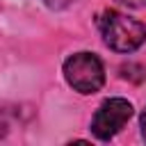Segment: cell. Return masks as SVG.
Returning a JSON list of instances; mask_svg holds the SVG:
<instances>
[{
  "mask_svg": "<svg viewBox=\"0 0 146 146\" xmlns=\"http://www.w3.org/2000/svg\"><path fill=\"white\" fill-rule=\"evenodd\" d=\"M98 30L105 46L116 52H132L146 41V25L114 9H105L98 14Z\"/></svg>",
  "mask_w": 146,
  "mask_h": 146,
  "instance_id": "obj_1",
  "label": "cell"
},
{
  "mask_svg": "<svg viewBox=\"0 0 146 146\" xmlns=\"http://www.w3.org/2000/svg\"><path fill=\"white\" fill-rule=\"evenodd\" d=\"M64 78L78 94H96L105 82V68L94 52H75L64 62Z\"/></svg>",
  "mask_w": 146,
  "mask_h": 146,
  "instance_id": "obj_2",
  "label": "cell"
},
{
  "mask_svg": "<svg viewBox=\"0 0 146 146\" xmlns=\"http://www.w3.org/2000/svg\"><path fill=\"white\" fill-rule=\"evenodd\" d=\"M130 116H132V105L125 98H110L94 114V119H91V132L100 141H107V139H112L130 121Z\"/></svg>",
  "mask_w": 146,
  "mask_h": 146,
  "instance_id": "obj_3",
  "label": "cell"
},
{
  "mask_svg": "<svg viewBox=\"0 0 146 146\" xmlns=\"http://www.w3.org/2000/svg\"><path fill=\"white\" fill-rule=\"evenodd\" d=\"M46 2V7L48 9H55V11H59V9H66L73 0H43Z\"/></svg>",
  "mask_w": 146,
  "mask_h": 146,
  "instance_id": "obj_4",
  "label": "cell"
},
{
  "mask_svg": "<svg viewBox=\"0 0 146 146\" xmlns=\"http://www.w3.org/2000/svg\"><path fill=\"white\" fill-rule=\"evenodd\" d=\"M119 2H123L128 7H144L146 5V0H119Z\"/></svg>",
  "mask_w": 146,
  "mask_h": 146,
  "instance_id": "obj_5",
  "label": "cell"
},
{
  "mask_svg": "<svg viewBox=\"0 0 146 146\" xmlns=\"http://www.w3.org/2000/svg\"><path fill=\"white\" fill-rule=\"evenodd\" d=\"M139 125H141V135H144V139H146V110L141 112V119H139Z\"/></svg>",
  "mask_w": 146,
  "mask_h": 146,
  "instance_id": "obj_6",
  "label": "cell"
}]
</instances>
